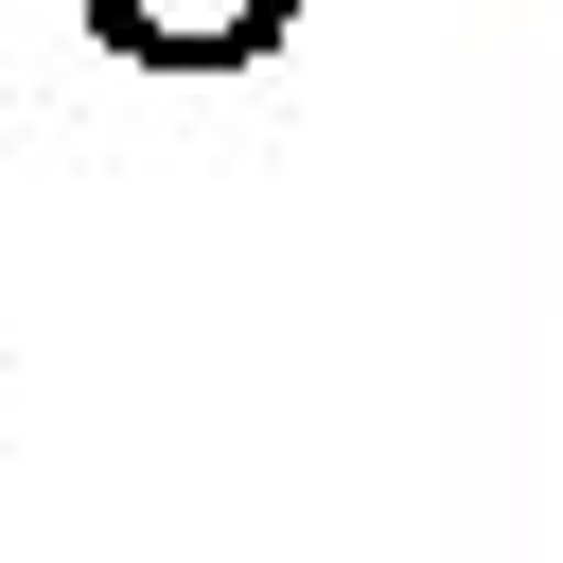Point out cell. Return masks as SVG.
I'll return each instance as SVG.
<instances>
[{
    "instance_id": "6da1fadb",
    "label": "cell",
    "mask_w": 563,
    "mask_h": 563,
    "mask_svg": "<svg viewBox=\"0 0 563 563\" xmlns=\"http://www.w3.org/2000/svg\"><path fill=\"white\" fill-rule=\"evenodd\" d=\"M282 18L299 0H88V35L141 70H246V53H282Z\"/></svg>"
}]
</instances>
